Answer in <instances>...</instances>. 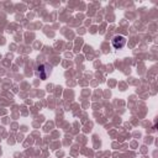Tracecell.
<instances>
[{
	"mask_svg": "<svg viewBox=\"0 0 158 158\" xmlns=\"http://www.w3.org/2000/svg\"><path fill=\"white\" fill-rule=\"evenodd\" d=\"M125 44H126V38H125L123 36H116V37L112 40V46H114V48H116V49L122 48Z\"/></svg>",
	"mask_w": 158,
	"mask_h": 158,
	"instance_id": "1",
	"label": "cell"
}]
</instances>
